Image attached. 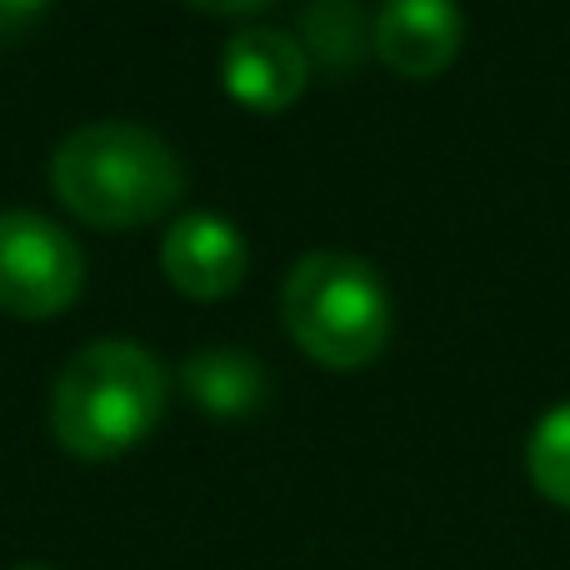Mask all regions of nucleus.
<instances>
[{
  "label": "nucleus",
  "mask_w": 570,
  "mask_h": 570,
  "mask_svg": "<svg viewBox=\"0 0 570 570\" xmlns=\"http://www.w3.org/2000/svg\"><path fill=\"white\" fill-rule=\"evenodd\" d=\"M60 206L96 230H130L166 216L186 190L176 150L146 126L96 120L70 130L50 156Z\"/></svg>",
  "instance_id": "obj_1"
},
{
  "label": "nucleus",
  "mask_w": 570,
  "mask_h": 570,
  "mask_svg": "<svg viewBox=\"0 0 570 570\" xmlns=\"http://www.w3.org/2000/svg\"><path fill=\"white\" fill-rule=\"evenodd\" d=\"M166 365L136 341H90L50 391V431L80 461H110L156 431Z\"/></svg>",
  "instance_id": "obj_2"
},
{
  "label": "nucleus",
  "mask_w": 570,
  "mask_h": 570,
  "mask_svg": "<svg viewBox=\"0 0 570 570\" xmlns=\"http://www.w3.org/2000/svg\"><path fill=\"white\" fill-rule=\"evenodd\" d=\"M285 331L311 361L361 371L391 341V291L381 271L345 250H311L281 285Z\"/></svg>",
  "instance_id": "obj_3"
},
{
  "label": "nucleus",
  "mask_w": 570,
  "mask_h": 570,
  "mask_svg": "<svg viewBox=\"0 0 570 570\" xmlns=\"http://www.w3.org/2000/svg\"><path fill=\"white\" fill-rule=\"evenodd\" d=\"M86 285L80 246L36 210H0V311L20 321L60 315Z\"/></svg>",
  "instance_id": "obj_4"
},
{
  "label": "nucleus",
  "mask_w": 570,
  "mask_h": 570,
  "mask_svg": "<svg viewBox=\"0 0 570 570\" xmlns=\"http://www.w3.org/2000/svg\"><path fill=\"white\" fill-rule=\"evenodd\" d=\"M220 80L240 106L276 116V110L295 106L311 80V56L295 36H285L276 26H250L236 30L220 50Z\"/></svg>",
  "instance_id": "obj_5"
},
{
  "label": "nucleus",
  "mask_w": 570,
  "mask_h": 570,
  "mask_svg": "<svg viewBox=\"0 0 570 570\" xmlns=\"http://www.w3.org/2000/svg\"><path fill=\"white\" fill-rule=\"evenodd\" d=\"M246 240L230 226L226 216H210V210H196V216H180L176 226L160 240V271L190 301H220L230 295L240 281H246Z\"/></svg>",
  "instance_id": "obj_6"
},
{
  "label": "nucleus",
  "mask_w": 570,
  "mask_h": 570,
  "mask_svg": "<svg viewBox=\"0 0 570 570\" xmlns=\"http://www.w3.org/2000/svg\"><path fill=\"white\" fill-rule=\"evenodd\" d=\"M465 10L455 0H385L375 16V56L405 80H431L461 56Z\"/></svg>",
  "instance_id": "obj_7"
},
{
  "label": "nucleus",
  "mask_w": 570,
  "mask_h": 570,
  "mask_svg": "<svg viewBox=\"0 0 570 570\" xmlns=\"http://www.w3.org/2000/svg\"><path fill=\"white\" fill-rule=\"evenodd\" d=\"M180 385L210 415H250L266 401V371H261L256 355L236 351V345H206V351H196L180 365Z\"/></svg>",
  "instance_id": "obj_8"
},
{
  "label": "nucleus",
  "mask_w": 570,
  "mask_h": 570,
  "mask_svg": "<svg viewBox=\"0 0 570 570\" xmlns=\"http://www.w3.org/2000/svg\"><path fill=\"white\" fill-rule=\"evenodd\" d=\"M305 50L321 60L331 76H345L365 60V50L375 46V26H365L361 0H311L301 10Z\"/></svg>",
  "instance_id": "obj_9"
},
{
  "label": "nucleus",
  "mask_w": 570,
  "mask_h": 570,
  "mask_svg": "<svg viewBox=\"0 0 570 570\" xmlns=\"http://www.w3.org/2000/svg\"><path fill=\"white\" fill-rule=\"evenodd\" d=\"M525 475L551 505L570 511V401L546 411L525 441Z\"/></svg>",
  "instance_id": "obj_10"
},
{
  "label": "nucleus",
  "mask_w": 570,
  "mask_h": 570,
  "mask_svg": "<svg viewBox=\"0 0 570 570\" xmlns=\"http://www.w3.org/2000/svg\"><path fill=\"white\" fill-rule=\"evenodd\" d=\"M46 6H50V0H0V40L30 30L40 16H46Z\"/></svg>",
  "instance_id": "obj_11"
},
{
  "label": "nucleus",
  "mask_w": 570,
  "mask_h": 570,
  "mask_svg": "<svg viewBox=\"0 0 570 570\" xmlns=\"http://www.w3.org/2000/svg\"><path fill=\"white\" fill-rule=\"evenodd\" d=\"M190 6L210 10V16H250V10L271 6V0H190Z\"/></svg>",
  "instance_id": "obj_12"
},
{
  "label": "nucleus",
  "mask_w": 570,
  "mask_h": 570,
  "mask_svg": "<svg viewBox=\"0 0 570 570\" xmlns=\"http://www.w3.org/2000/svg\"><path fill=\"white\" fill-rule=\"evenodd\" d=\"M16 570H46V566H16Z\"/></svg>",
  "instance_id": "obj_13"
}]
</instances>
